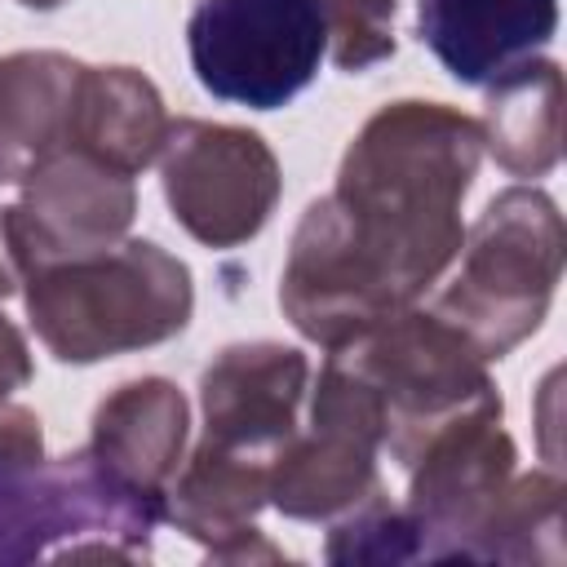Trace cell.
<instances>
[{
	"mask_svg": "<svg viewBox=\"0 0 567 567\" xmlns=\"http://www.w3.org/2000/svg\"><path fill=\"white\" fill-rule=\"evenodd\" d=\"M483 128L447 102H385L341 155L288 244L279 275L284 319L332 350L416 306L456 261L461 204L478 177Z\"/></svg>",
	"mask_w": 567,
	"mask_h": 567,
	"instance_id": "6da1fadb",
	"label": "cell"
},
{
	"mask_svg": "<svg viewBox=\"0 0 567 567\" xmlns=\"http://www.w3.org/2000/svg\"><path fill=\"white\" fill-rule=\"evenodd\" d=\"M164 505L120 487L89 447L44 452L40 416L0 403V567L35 558H151Z\"/></svg>",
	"mask_w": 567,
	"mask_h": 567,
	"instance_id": "7a4b0ae2",
	"label": "cell"
},
{
	"mask_svg": "<svg viewBox=\"0 0 567 567\" xmlns=\"http://www.w3.org/2000/svg\"><path fill=\"white\" fill-rule=\"evenodd\" d=\"M27 319L58 363H102L186 332L195 279L182 257L151 239L40 266L22 279Z\"/></svg>",
	"mask_w": 567,
	"mask_h": 567,
	"instance_id": "3957f363",
	"label": "cell"
},
{
	"mask_svg": "<svg viewBox=\"0 0 567 567\" xmlns=\"http://www.w3.org/2000/svg\"><path fill=\"white\" fill-rule=\"evenodd\" d=\"M567 230L540 186H505L461 239V270L434 310L492 363L523 346L549 315L563 279Z\"/></svg>",
	"mask_w": 567,
	"mask_h": 567,
	"instance_id": "277c9868",
	"label": "cell"
},
{
	"mask_svg": "<svg viewBox=\"0 0 567 567\" xmlns=\"http://www.w3.org/2000/svg\"><path fill=\"white\" fill-rule=\"evenodd\" d=\"M328 354L372 390L385 425L381 452H390L399 470L439 425L501 403L487 359L439 310L408 306Z\"/></svg>",
	"mask_w": 567,
	"mask_h": 567,
	"instance_id": "5b68a950",
	"label": "cell"
},
{
	"mask_svg": "<svg viewBox=\"0 0 567 567\" xmlns=\"http://www.w3.org/2000/svg\"><path fill=\"white\" fill-rule=\"evenodd\" d=\"M195 80L217 102L288 106L328 58L319 0H199L186 18Z\"/></svg>",
	"mask_w": 567,
	"mask_h": 567,
	"instance_id": "8992f818",
	"label": "cell"
},
{
	"mask_svg": "<svg viewBox=\"0 0 567 567\" xmlns=\"http://www.w3.org/2000/svg\"><path fill=\"white\" fill-rule=\"evenodd\" d=\"M381 408L372 390L332 354L310 390V421L275 452L266 505L297 523H332L381 492Z\"/></svg>",
	"mask_w": 567,
	"mask_h": 567,
	"instance_id": "52a82bcc",
	"label": "cell"
},
{
	"mask_svg": "<svg viewBox=\"0 0 567 567\" xmlns=\"http://www.w3.org/2000/svg\"><path fill=\"white\" fill-rule=\"evenodd\" d=\"M505 403H483L447 425H439L408 470V518L421 540V558L483 563L487 532L501 496L514 478V439L501 425Z\"/></svg>",
	"mask_w": 567,
	"mask_h": 567,
	"instance_id": "ba28073f",
	"label": "cell"
},
{
	"mask_svg": "<svg viewBox=\"0 0 567 567\" xmlns=\"http://www.w3.org/2000/svg\"><path fill=\"white\" fill-rule=\"evenodd\" d=\"M159 186L173 221L204 248H239L270 221L284 173L270 142L239 124L168 120Z\"/></svg>",
	"mask_w": 567,
	"mask_h": 567,
	"instance_id": "9c48e42d",
	"label": "cell"
},
{
	"mask_svg": "<svg viewBox=\"0 0 567 567\" xmlns=\"http://www.w3.org/2000/svg\"><path fill=\"white\" fill-rule=\"evenodd\" d=\"M18 186V204L4 208V221L22 279L40 266L120 244L137 217L133 177L84 151L49 155Z\"/></svg>",
	"mask_w": 567,
	"mask_h": 567,
	"instance_id": "30bf717a",
	"label": "cell"
},
{
	"mask_svg": "<svg viewBox=\"0 0 567 567\" xmlns=\"http://www.w3.org/2000/svg\"><path fill=\"white\" fill-rule=\"evenodd\" d=\"M310 385V359L279 341L226 346L199 377V412L208 447L270 465L292 439Z\"/></svg>",
	"mask_w": 567,
	"mask_h": 567,
	"instance_id": "8fae6325",
	"label": "cell"
},
{
	"mask_svg": "<svg viewBox=\"0 0 567 567\" xmlns=\"http://www.w3.org/2000/svg\"><path fill=\"white\" fill-rule=\"evenodd\" d=\"M190 439V403L168 377H133L120 381L97 408L89 430L93 461L133 496L164 505V492L186 461Z\"/></svg>",
	"mask_w": 567,
	"mask_h": 567,
	"instance_id": "7c38bea8",
	"label": "cell"
},
{
	"mask_svg": "<svg viewBox=\"0 0 567 567\" xmlns=\"http://www.w3.org/2000/svg\"><path fill=\"white\" fill-rule=\"evenodd\" d=\"M558 31V0H421L416 35L461 84H492Z\"/></svg>",
	"mask_w": 567,
	"mask_h": 567,
	"instance_id": "4fadbf2b",
	"label": "cell"
},
{
	"mask_svg": "<svg viewBox=\"0 0 567 567\" xmlns=\"http://www.w3.org/2000/svg\"><path fill=\"white\" fill-rule=\"evenodd\" d=\"M84 66L58 49L0 58V186H18L35 164L71 151Z\"/></svg>",
	"mask_w": 567,
	"mask_h": 567,
	"instance_id": "5bb4252c",
	"label": "cell"
},
{
	"mask_svg": "<svg viewBox=\"0 0 567 567\" xmlns=\"http://www.w3.org/2000/svg\"><path fill=\"white\" fill-rule=\"evenodd\" d=\"M168 111L137 66H84L71 151H84L128 177L159 159Z\"/></svg>",
	"mask_w": 567,
	"mask_h": 567,
	"instance_id": "9a60e30c",
	"label": "cell"
},
{
	"mask_svg": "<svg viewBox=\"0 0 567 567\" xmlns=\"http://www.w3.org/2000/svg\"><path fill=\"white\" fill-rule=\"evenodd\" d=\"M483 151L514 177H545L563 155V71L554 58H527L487 84Z\"/></svg>",
	"mask_w": 567,
	"mask_h": 567,
	"instance_id": "2e32d148",
	"label": "cell"
},
{
	"mask_svg": "<svg viewBox=\"0 0 567 567\" xmlns=\"http://www.w3.org/2000/svg\"><path fill=\"white\" fill-rule=\"evenodd\" d=\"M563 478L532 470L514 474L487 532L483 563H558L563 558Z\"/></svg>",
	"mask_w": 567,
	"mask_h": 567,
	"instance_id": "e0dca14e",
	"label": "cell"
},
{
	"mask_svg": "<svg viewBox=\"0 0 567 567\" xmlns=\"http://www.w3.org/2000/svg\"><path fill=\"white\" fill-rule=\"evenodd\" d=\"M323 554L332 563H416L421 558V540H416V527H412L408 509L390 505V496L381 487L363 505H354L341 518H332Z\"/></svg>",
	"mask_w": 567,
	"mask_h": 567,
	"instance_id": "ac0fdd59",
	"label": "cell"
},
{
	"mask_svg": "<svg viewBox=\"0 0 567 567\" xmlns=\"http://www.w3.org/2000/svg\"><path fill=\"white\" fill-rule=\"evenodd\" d=\"M328 18V58L337 71H368L394 58V13L399 0H319Z\"/></svg>",
	"mask_w": 567,
	"mask_h": 567,
	"instance_id": "d6986e66",
	"label": "cell"
},
{
	"mask_svg": "<svg viewBox=\"0 0 567 567\" xmlns=\"http://www.w3.org/2000/svg\"><path fill=\"white\" fill-rule=\"evenodd\" d=\"M31 377H35L31 346H27V337L0 315V403L13 399V390H22Z\"/></svg>",
	"mask_w": 567,
	"mask_h": 567,
	"instance_id": "ffe728a7",
	"label": "cell"
},
{
	"mask_svg": "<svg viewBox=\"0 0 567 567\" xmlns=\"http://www.w3.org/2000/svg\"><path fill=\"white\" fill-rule=\"evenodd\" d=\"M22 288V270H18V257H13V244H9V221H4V208H0V301L13 297Z\"/></svg>",
	"mask_w": 567,
	"mask_h": 567,
	"instance_id": "44dd1931",
	"label": "cell"
},
{
	"mask_svg": "<svg viewBox=\"0 0 567 567\" xmlns=\"http://www.w3.org/2000/svg\"><path fill=\"white\" fill-rule=\"evenodd\" d=\"M18 4H27V9H40V13H49V9H58V4H66V0H18Z\"/></svg>",
	"mask_w": 567,
	"mask_h": 567,
	"instance_id": "7402d4cb",
	"label": "cell"
}]
</instances>
